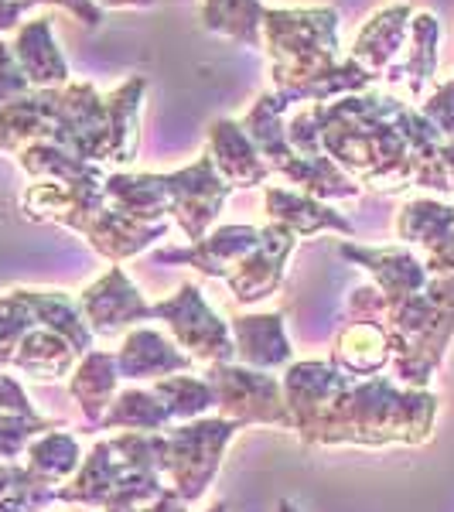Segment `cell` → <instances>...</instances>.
Listing matches in <instances>:
<instances>
[{
    "instance_id": "1",
    "label": "cell",
    "mask_w": 454,
    "mask_h": 512,
    "mask_svg": "<svg viewBox=\"0 0 454 512\" xmlns=\"http://www.w3.org/2000/svg\"><path fill=\"white\" fill-rule=\"evenodd\" d=\"M308 113L315 120L321 151L359 188L386 195L414 185L441 195L451 192L441 164L444 137L410 103L366 89L332 103H311Z\"/></svg>"
},
{
    "instance_id": "2",
    "label": "cell",
    "mask_w": 454,
    "mask_h": 512,
    "mask_svg": "<svg viewBox=\"0 0 454 512\" xmlns=\"http://www.w3.org/2000/svg\"><path fill=\"white\" fill-rule=\"evenodd\" d=\"M287 410L304 444H424L434 434L437 400L400 390L386 376L359 379L332 362H291L284 373Z\"/></svg>"
},
{
    "instance_id": "3",
    "label": "cell",
    "mask_w": 454,
    "mask_h": 512,
    "mask_svg": "<svg viewBox=\"0 0 454 512\" xmlns=\"http://www.w3.org/2000/svg\"><path fill=\"white\" fill-rule=\"evenodd\" d=\"M263 48L274 93L291 103H332L376 89V76L342 55L335 7H267Z\"/></svg>"
},
{
    "instance_id": "4",
    "label": "cell",
    "mask_w": 454,
    "mask_h": 512,
    "mask_svg": "<svg viewBox=\"0 0 454 512\" xmlns=\"http://www.w3.org/2000/svg\"><path fill=\"white\" fill-rule=\"evenodd\" d=\"M103 178L93 181H76V185H62V181H38L24 192V212L31 219H48L69 226L82 233L93 243L96 253H103L106 260L120 263L130 256L144 253L147 246H154L168 233V222H137L123 212L113 209L103 195Z\"/></svg>"
},
{
    "instance_id": "5",
    "label": "cell",
    "mask_w": 454,
    "mask_h": 512,
    "mask_svg": "<svg viewBox=\"0 0 454 512\" xmlns=\"http://www.w3.org/2000/svg\"><path fill=\"white\" fill-rule=\"evenodd\" d=\"M379 321L390 335L400 383L407 390H424L454 338V274L431 277L424 291L396 304L383 301Z\"/></svg>"
},
{
    "instance_id": "6",
    "label": "cell",
    "mask_w": 454,
    "mask_h": 512,
    "mask_svg": "<svg viewBox=\"0 0 454 512\" xmlns=\"http://www.w3.org/2000/svg\"><path fill=\"white\" fill-rule=\"evenodd\" d=\"M161 492V475L134 472L113 454L110 441H99L86 454L79 475L59 495L65 502H76V506H93L103 512H134L147 506V502H154Z\"/></svg>"
},
{
    "instance_id": "7",
    "label": "cell",
    "mask_w": 454,
    "mask_h": 512,
    "mask_svg": "<svg viewBox=\"0 0 454 512\" xmlns=\"http://www.w3.org/2000/svg\"><path fill=\"white\" fill-rule=\"evenodd\" d=\"M239 427L226 417H198L168 427V475L181 502H198L219 475L222 451Z\"/></svg>"
},
{
    "instance_id": "8",
    "label": "cell",
    "mask_w": 454,
    "mask_h": 512,
    "mask_svg": "<svg viewBox=\"0 0 454 512\" xmlns=\"http://www.w3.org/2000/svg\"><path fill=\"white\" fill-rule=\"evenodd\" d=\"M205 379L216 390L219 417L233 420L243 431L250 424H270L280 431H294V417L287 410L284 383L260 369H246L239 362H219L209 366Z\"/></svg>"
},
{
    "instance_id": "9",
    "label": "cell",
    "mask_w": 454,
    "mask_h": 512,
    "mask_svg": "<svg viewBox=\"0 0 454 512\" xmlns=\"http://www.w3.org/2000/svg\"><path fill=\"white\" fill-rule=\"evenodd\" d=\"M151 315L154 321L168 325V332L175 335L178 349L185 352L188 359L209 362V366L236 362L233 332H229L226 321L209 308V301L198 291V284H181L171 297L151 304Z\"/></svg>"
},
{
    "instance_id": "10",
    "label": "cell",
    "mask_w": 454,
    "mask_h": 512,
    "mask_svg": "<svg viewBox=\"0 0 454 512\" xmlns=\"http://www.w3.org/2000/svg\"><path fill=\"white\" fill-rule=\"evenodd\" d=\"M168 195H171V216L178 229L188 236V243L209 236V226H216L222 216V205L233 195V188L219 178L216 164L209 154H202L195 164L168 175Z\"/></svg>"
},
{
    "instance_id": "11",
    "label": "cell",
    "mask_w": 454,
    "mask_h": 512,
    "mask_svg": "<svg viewBox=\"0 0 454 512\" xmlns=\"http://www.w3.org/2000/svg\"><path fill=\"white\" fill-rule=\"evenodd\" d=\"M79 311L89 332L99 338H120L130 328L154 321L151 304L140 297L134 280L123 274V267H110L96 284H89L79 297Z\"/></svg>"
},
{
    "instance_id": "12",
    "label": "cell",
    "mask_w": 454,
    "mask_h": 512,
    "mask_svg": "<svg viewBox=\"0 0 454 512\" xmlns=\"http://www.w3.org/2000/svg\"><path fill=\"white\" fill-rule=\"evenodd\" d=\"M294 246H297V236L287 226H280V222L260 226V243L253 246V250L236 263L233 274L226 277L229 291L236 294V304H257L263 297L277 294Z\"/></svg>"
},
{
    "instance_id": "13",
    "label": "cell",
    "mask_w": 454,
    "mask_h": 512,
    "mask_svg": "<svg viewBox=\"0 0 454 512\" xmlns=\"http://www.w3.org/2000/svg\"><path fill=\"white\" fill-rule=\"evenodd\" d=\"M396 236L424 250L427 277L454 274V205L437 198H414L396 216Z\"/></svg>"
},
{
    "instance_id": "14",
    "label": "cell",
    "mask_w": 454,
    "mask_h": 512,
    "mask_svg": "<svg viewBox=\"0 0 454 512\" xmlns=\"http://www.w3.org/2000/svg\"><path fill=\"white\" fill-rule=\"evenodd\" d=\"M338 256L352 260L356 267L373 274V287L383 294L386 304H396L403 297L417 294L427 287L424 260L407 250V246H359V243H338Z\"/></svg>"
},
{
    "instance_id": "15",
    "label": "cell",
    "mask_w": 454,
    "mask_h": 512,
    "mask_svg": "<svg viewBox=\"0 0 454 512\" xmlns=\"http://www.w3.org/2000/svg\"><path fill=\"white\" fill-rule=\"evenodd\" d=\"M410 18H414V7L396 0V4L379 7L369 21H362V28L352 38L349 59L359 62L373 76H386L393 69L396 59L407 52L410 38Z\"/></svg>"
},
{
    "instance_id": "16",
    "label": "cell",
    "mask_w": 454,
    "mask_h": 512,
    "mask_svg": "<svg viewBox=\"0 0 454 512\" xmlns=\"http://www.w3.org/2000/svg\"><path fill=\"white\" fill-rule=\"evenodd\" d=\"M257 243H260V226H219L216 233L185 246V250H181V246L178 250H158L154 260L178 263V267H195L209 277L226 280L236 270V263Z\"/></svg>"
},
{
    "instance_id": "17",
    "label": "cell",
    "mask_w": 454,
    "mask_h": 512,
    "mask_svg": "<svg viewBox=\"0 0 454 512\" xmlns=\"http://www.w3.org/2000/svg\"><path fill=\"white\" fill-rule=\"evenodd\" d=\"M11 52L21 65L24 79L31 82V89H62L65 82H72V69L65 62L59 41H55V24L48 14L18 24Z\"/></svg>"
},
{
    "instance_id": "18",
    "label": "cell",
    "mask_w": 454,
    "mask_h": 512,
    "mask_svg": "<svg viewBox=\"0 0 454 512\" xmlns=\"http://www.w3.org/2000/svg\"><path fill=\"white\" fill-rule=\"evenodd\" d=\"M117 369L120 379H130V383H140V379L158 383V379L188 373L192 359L158 328H130L117 349Z\"/></svg>"
},
{
    "instance_id": "19",
    "label": "cell",
    "mask_w": 454,
    "mask_h": 512,
    "mask_svg": "<svg viewBox=\"0 0 454 512\" xmlns=\"http://www.w3.org/2000/svg\"><path fill=\"white\" fill-rule=\"evenodd\" d=\"M229 332H233L239 366L260 369V373L291 366L294 349L280 315H236L229 321Z\"/></svg>"
},
{
    "instance_id": "20",
    "label": "cell",
    "mask_w": 454,
    "mask_h": 512,
    "mask_svg": "<svg viewBox=\"0 0 454 512\" xmlns=\"http://www.w3.org/2000/svg\"><path fill=\"white\" fill-rule=\"evenodd\" d=\"M216 164L219 178L229 188H260L270 178V168L263 164V158L253 147V140L246 137V130L239 127V120H216L209 127V151H205Z\"/></svg>"
},
{
    "instance_id": "21",
    "label": "cell",
    "mask_w": 454,
    "mask_h": 512,
    "mask_svg": "<svg viewBox=\"0 0 454 512\" xmlns=\"http://www.w3.org/2000/svg\"><path fill=\"white\" fill-rule=\"evenodd\" d=\"M263 202H267V216L270 222H280L287 226L294 236H315V233H342V236H352V222L335 212L332 205L318 202L311 195H301L294 188H280V185H270L263 192Z\"/></svg>"
},
{
    "instance_id": "22",
    "label": "cell",
    "mask_w": 454,
    "mask_h": 512,
    "mask_svg": "<svg viewBox=\"0 0 454 512\" xmlns=\"http://www.w3.org/2000/svg\"><path fill=\"white\" fill-rule=\"evenodd\" d=\"M437 41H441V24L431 11H414L410 18V38L403 62H396L386 79L390 82H407V93L414 103L427 96V89L437 82Z\"/></svg>"
},
{
    "instance_id": "23",
    "label": "cell",
    "mask_w": 454,
    "mask_h": 512,
    "mask_svg": "<svg viewBox=\"0 0 454 512\" xmlns=\"http://www.w3.org/2000/svg\"><path fill=\"white\" fill-rule=\"evenodd\" d=\"M103 195L123 216L137 222H164L171 216L168 175H130V171H110L103 181Z\"/></svg>"
},
{
    "instance_id": "24",
    "label": "cell",
    "mask_w": 454,
    "mask_h": 512,
    "mask_svg": "<svg viewBox=\"0 0 454 512\" xmlns=\"http://www.w3.org/2000/svg\"><path fill=\"white\" fill-rule=\"evenodd\" d=\"M390 359L393 349L383 321H345L328 362L352 376H376L390 366Z\"/></svg>"
},
{
    "instance_id": "25",
    "label": "cell",
    "mask_w": 454,
    "mask_h": 512,
    "mask_svg": "<svg viewBox=\"0 0 454 512\" xmlns=\"http://www.w3.org/2000/svg\"><path fill=\"white\" fill-rule=\"evenodd\" d=\"M55 89H31L0 110V151H24L38 140H52Z\"/></svg>"
},
{
    "instance_id": "26",
    "label": "cell",
    "mask_w": 454,
    "mask_h": 512,
    "mask_svg": "<svg viewBox=\"0 0 454 512\" xmlns=\"http://www.w3.org/2000/svg\"><path fill=\"white\" fill-rule=\"evenodd\" d=\"M239 127L253 140V147H257L263 164L270 168V175H277V171L294 158L291 144H287V103L274 89L253 99V106L246 110V117L239 120Z\"/></svg>"
},
{
    "instance_id": "27",
    "label": "cell",
    "mask_w": 454,
    "mask_h": 512,
    "mask_svg": "<svg viewBox=\"0 0 454 512\" xmlns=\"http://www.w3.org/2000/svg\"><path fill=\"white\" fill-rule=\"evenodd\" d=\"M120 369H117V352H86L72 376V396L79 400V410L89 424L99 427V420L110 410L113 396H117Z\"/></svg>"
},
{
    "instance_id": "28",
    "label": "cell",
    "mask_w": 454,
    "mask_h": 512,
    "mask_svg": "<svg viewBox=\"0 0 454 512\" xmlns=\"http://www.w3.org/2000/svg\"><path fill=\"white\" fill-rule=\"evenodd\" d=\"M263 11L260 0H202L198 21L209 35L229 38L243 48H263Z\"/></svg>"
},
{
    "instance_id": "29",
    "label": "cell",
    "mask_w": 454,
    "mask_h": 512,
    "mask_svg": "<svg viewBox=\"0 0 454 512\" xmlns=\"http://www.w3.org/2000/svg\"><path fill=\"white\" fill-rule=\"evenodd\" d=\"M277 175L284 181H291L294 192L311 195V198H318V202H325V198L345 202V198H359L362 192L356 181L345 175L328 154H318V158H301V154H294Z\"/></svg>"
},
{
    "instance_id": "30",
    "label": "cell",
    "mask_w": 454,
    "mask_h": 512,
    "mask_svg": "<svg viewBox=\"0 0 454 512\" xmlns=\"http://www.w3.org/2000/svg\"><path fill=\"white\" fill-rule=\"evenodd\" d=\"M171 424L175 420L154 396V390H137V386L113 396L110 410L99 420V427H106V431H168Z\"/></svg>"
},
{
    "instance_id": "31",
    "label": "cell",
    "mask_w": 454,
    "mask_h": 512,
    "mask_svg": "<svg viewBox=\"0 0 454 512\" xmlns=\"http://www.w3.org/2000/svg\"><path fill=\"white\" fill-rule=\"evenodd\" d=\"M21 168L28 175H35L41 181H62V185H76V181H93L103 178V164H89L72 158L65 147L52 144V140H38V144H28L24 151H18Z\"/></svg>"
},
{
    "instance_id": "32",
    "label": "cell",
    "mask_w": 454,
    "mask_h": 512,
    "mask_svg": "<svg viewBox=\"0 0 454 512\" xmlns=\"http://www.w3.org/2000/svg\"><path fill=\"white\" fill-rule=\"evenodd\" d=\"M154 396L164 403V410H168L175 424L198 420V417H205V410L216 407V390H212L209 379H198L188 373L158 379V383H154Z\"/></svg>"
},
{
    "instance_id": "33",
    "label": "cell",
    "mask_w": 454,
    "mask_h": 512,
    "mask_svg": "<svg viewBox=\"0 0 454 512\" xmlns=\"http://www.w3.org/2000/svg\"><path fill=\"white\" fill-rule=\"evenodd\" d=\"M76 349H72L69 342H65L62 335L55 332H38V335H28L21 345V369L24 373H31L35 379H59L72 369V362H76Z\"/></svg>"
},
{
    "instance_id": "34",
    "label": "cell",
    "mask_w": 454,
    "mask_h": 512,
    "mask_svg": "<svg viewBox=\"0 0 454 512\" xmlns=\"http://www.w3.org/2000/svg\"><path fill=\"white\" fill-rule=\"evenodd\" d=\"M110 448L134 472H168V431H120L117 437H110Z\"/></svg>"
},
{
    "instance_id": "35",
    "label": "cell",
    "mask_w": 454,
    "mask_h": 512,
    "mask_svg": "<svg viewBox=\"0 0 454 512\" xmlns=\"http://www.w3.org/2000/svg\"><path fill=\"white\" fill-rule=\"evenodd\" d=\"M79 441L72 434H48L31 448V472L41 482H59V478L72 475L79 468Z\"/></svg>"
},
{
    "instance_id": "36",
    "label": "cell",
    "mask_w": 454,
    "mask_h": 512,
    "mask_svg": "<svg viewBox=\"0 0 454 512\" xmlns=\"http://www.w3.org/2000/svg\"><path fill=\"white\" fill-rule=\"evenodd\" d=\"M420 117H424L444 140L454 137V76L434 82V89L420 99Z\"/></svg>"
},
{
    "instance_id": "37",
    "label": "cell",
    "mask_w": 454,
    "mask_h": 512,
    "mask_svg": "<svg viewBox=\"0 0 454 512\" xmlns=\"http://www.w3.org/2000/svg\"><path fill=\"white\" fill-rule=\"evenodd\" d=\"M31 93V82L24 79L18 59H14L11 45H7L4 38H0V110H4L7 103H14V99L28 96Z\"/></svg>"
},
{
    "instance_id": "38",
    "label": "cell",
    "mask_w": 454,
    "mask_h": 512,
    "mask_svg": "<svg viewBox=\"0 0 454 512\" xmlns=\"http://www.w3.org/2000/svg\"><path fill=\"white\" fill-rule=\"evenodd\" d=\"M35 4H45V7H62V11H69L72 18L82 21L86 28H99L103 24V11L93 4V0H35Z\"/></svg>"
},
{
    "instance_id": "39",
    "label": "cell",
    "mask_w": 454,
    "mask_h": 512,
    "mask_svg": "<svg viewBox=\"0 0 454 512\" xmlns=\"http://www.w3.org/2000/svg\"><path fill=\"white\" fill-rule=\"evenodd\" d=\"M31 7H38L35 0H0V35L4 31H18V21Z\"/></svg>"
},
{
    "instance_id": "40",
    "label": "cell",
    "mask_w": 454,
    "mask_h": 512,
    "mask_svg": "<svg viewBox=\"0 0 454 512\" xmlns=\"http://www.w3.org/2000/svg\"><path fill=\"white\" fill-rule=\"evenodd\" d=\"M134 512H188V502H181V495L175 489H164L158 499L134 509Z\"/></svg>"
},
{
    "instance_id": "41",
    "label": "cell",
    "mask_w": 454,
    "mask_h": 512,
    "mask_svg": "<svg viewBox=\"0 0 454 512\" xmlns=\"http://www.w3.org/2000/svg\"><path fill=\"white\" fill-rule=\"evenodd\" d=\"M0 407H14V410H21V414H31L28 396H24L21 386L11 383V379H0Z\"/></svg>"
},
{
    "instance_id": "42",
    "label": "cell",
    "mask_w": 454,
    "mask_h": 512,
    "mask_svg": "<svg viewBox=\"0 0 454 512\" xmlns=\"http://www.w3.org/2000/svg\"><path fill=\"white\" fill-rule=\"evenodd\" d=\"M99 11H123V7H134V11H151L158 0H93Z\"/></svg>"
},
{
    "instance_id": "43",
    "label": "cell",
    "mask_w": 454,
    "mask_h": 512,
    "mask_svg": "<svg viewBox=\"0 0 454 512\" xmlns=\"http://www.w3.org/2000/svg\"><path fill=\"white\" fill-rule=\"evenodd\" d=\"M441 164H444V171H448L451 192H454V137H451V140H444V144H441Z\"/></svg>"
},
{
    "instance_id": "44",
    "label": "cell",
    "mask_w": 454,
    "mask_h": 512,
    "mask_svg": "<svg viewBox=\"0 0 454 512\" xmlns=\"http://www.w3.org/2000/svg\"><path fill=\"white\" fill-rule=\"evenodd\" d=\"M205 512H226V502H212V506L205 509Z\"/></svg>"
},
{
    "instance_id": "45",
    "label": "cell",
    "mask_w": 454,
    "mask_h": 512,
    "mask_svg": "<svg viewBox=\"0 0 454 512\" xmlns=\"http://www.w3.org/2000/svg\"><path fill=\"white\" fill-rule=\"evenodd\" d=\"M280 512H297L294 502H280Z\"/></svg>"
}]
</instances>
